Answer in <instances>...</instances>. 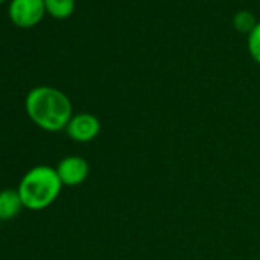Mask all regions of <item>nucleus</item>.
<instances>
[{"label":"nucleus","instance_id":"f257e3e1","mask_svg":"<svg viewBox=\"0 0 260 260\" xmlns=\"http://www.w3.org/2000/svg\"><path fill=\"white\" fill-rule=\"evenodd\" d=\"M28 116L46 132H58L66 128L72 115V103L66 93L55 87L39 86L26 96Z\"/></svg>","mask_w":260,"mask_h":260},{"label":"nucleus","instance_id":"f03ea898","mask_svg":"<svg viewBox=\"0 0 260 260\" xmlns=\"http://www.w3.org/2000/svg\"><path fill=\"white\" fill-rule=\"evenodd\" d=\"M61 187L63 184L55 169L49 166H37L22 178L19 194L25 208L39 211L55 202Z\"/></svg>","mask_w":260,"mask_h":260},{"label":"nucleus","instance_id":"7ed1b4c3","mask_svg":"<svg viewBox=\"0 0 260 260\" xmlns=\"http://www.w3.org/2000/svg\"><path fill=\"white\" fill-rule=\"evenodd\" d=\"M8 14L16 26L32 28L39 25L46 14L45 0H11Z\"/></svg>","mask_w":260,"mask_h":260},{"label":"nucleus","instance_id":"20e7f679","mask_svg":"<svg viewBox=\"0 0 260 260\" xmlns=\"http://www.w3.org/2000/svg\"><path fill=\"white\" fill-rule=\"evenodd\" d=\"M101 132V122L92 113L74 115L66 125V134L77 143H90Z\"/></svg>","mask_w":260,"mask_h":260},{"label":"nucleus","instance_id":"39448f33","mask_svg":"<svg viewBox=\"0 0 260 260\" xmlns=\"http://www.w3.org/2000/svg\"><path fill=\"white\" fill-rule=\"evenodd\" d=\"M55 170L61 184L68 187H77L89 176V164L81 156H68L61 159Z\"/></svg>","mask_w":260,"mask_h":260},{"label":"nucleus","instance_id":"423d86ee","mask_svg":"<svg viewBox=\"0 0 260 260\" xmlns=\"http://www.w3.org/2000/svg\"><path fill=\"white\" fill-rule=\"evenodd\" d=\"M25 208L19 190L0 191V220H10Z\"/></svg>","mask_w":260,"mask_h":260},{"label":"nucleus","instance_id":"0eeeda50","mask_svg":"<svg viewBox=\"0 0 260 260\" xmlns=\"http://www.w3.org/2000/svg\"><path fill=\"white\" fill-rule=\"evenodd\" d=\"M46 13L54 19L63 20L74 14L75 0H45Z\"/></svg>","mask_w":260,"mask_h":260},{"label":"nucleus","instance_id":"6e6552de","mask_svg":"<svg viewBox=\"0 0 260 260\" xmlns=\"http://www.w3.org/2000/svg\"><path fill=\"white\" fill-rule=\"evenodd\" d=\"M258 22L249 11H239L233 17V26L240 32V34H249Z\"/></svg>","mask_w":260,"mask_h":260},{"label":"nucleus","instance_id":"1a4fd4ad","mask_svg":"<svg viewBox=\"0 0 260 260\" xmlns=\"http://www.w3.org/2000/svg\"><path fill=\"white\" fill-rule=\"evenodd\" d=\"M248 51L251 58L260 64V22L248 34Z\"/></svg>","mask_w":260,"mask_h":260},{"label":"nucleus","instance_id":"9d476101","mask_svg":"<svg viewBox=\"0 0 260 260\" xmlns=\"http://www.w3.org/2000/svg\"><path fill=\"white\" fill-rule=\"evenodd\" d=\"M4 2H5V0H0V5H2V4H4Z\"/></svg>","mask_w":260,"mask_h":260}]
</instances>
